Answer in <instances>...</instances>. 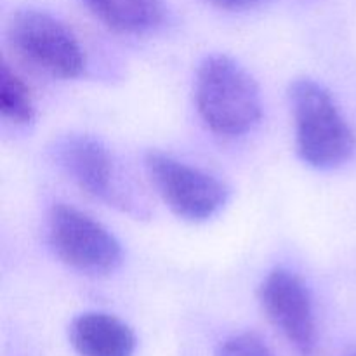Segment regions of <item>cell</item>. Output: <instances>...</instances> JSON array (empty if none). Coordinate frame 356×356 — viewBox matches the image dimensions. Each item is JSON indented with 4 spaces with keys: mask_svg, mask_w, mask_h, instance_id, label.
<instances>
[{
    "mask_svg": "<svg viewBox=\"0 0 356 356\" xmlns=\"http://www.w3.org/2000/svg\"><path fill=\"white\" fill-rule=\"evenodd\" d=\"M7 40L24 63L54 79H79L86 70V52L79 38L63 21L44 10L14 14Z\"/></svg>",
    "mask_w": 356,
    "mask_h": 356,
    "instance_id": "obj_3",
    "label": "cell"
},
{
    "mask_svg": "<svg viewBox=\"0 0 356 356\" xmlns=\"http://www.w3.org/2000/svg\"><path fill=\"white\" fill-rule=\"evenodd\" d=\"M108 28L127 35L155 30L165 17V0H82Z\"/></svg>",
    "mask_w": 356,
    "mask_h": 356,
    "instance_id": "obj_9",
    "label": "cell"
},
{
    "mask_svg": "<svg viewBox=\"0 0 356 356\" xmlns=\"http://www.w3.org/2000/svg\"><path fill=\"white\" fill-rule=\"evenodd\" d=\"M56 160L70 179L90 197L122 205L118 174L110 152L90 136H70L56 146Z\"/></svg>",
    "mask_w": 356,
    "mask_h": 356,
    "instance_id": "obj_7",
    "label": "cell"
},
{
    "mask_svg": "<svg viewBox=\"0 0 356 356\" xmlns=\"http://www.w3.org/2000/svg\"><path fill=\"white\" fill-rule=\"evenodd\" d=\"M0 113L6 120L14 125H26L35 118V103L30 87L9 68L7 63L2 65L0 73Z\"/></svg>",
    "mask_w": 356,
    "mask_h": 356,
    "instance_id": "obj_10",
    "label": "cell"
},
{
    "mask_svg": "<svg viewBox=\"0 0 356 356\" xmlns=\"http://www.w3.org/2000/svg\"><path fill=\"white\" fill-rule=\"evenodd\" d=\"M291 106L299 156L315 169H334L351 159L355 132L329 90L309 79L291 87Z\"/></svg>",
    "mask_w": 356,
    "mask_h": 356,
    "instance_id": "obj_2",
    "label": "cell"
},
{
    "mask_svg": "<svg viewBox=\"0 0 356 356\" xmlns=\"http://www.w3.org/2000/svg\"><path fill=\"white\" fill-rule=\"evenodd\" d=\"M218 356H275L273 351L259 336L250 332L235 334L222 341L218 348Z\"/></svg>",
    "mask_w": 356,
    "mask_h": 356,
    "instance_id": "obj_11",
    "label": "cell"
},
{
    "mask_svg": "<svg viewBox=\"0 0 356 356\" xmlns=\"http://www.w3.org/2000/svg\"><path fill=\"white\" fill-rule=\"evenodd\" d=\"M211 2H214L216 6L222 7V9L243 10V9H250V7L257 6L261 0H211Z\"/></svg>",
    "mask_w": 356,
    "mask_h": 356,
    "instance_id": "obj_12",
    "label": "cell"
},
{
    "mask_svg": "<svg viewBox=\"0 0 356 356\" xmlns=\"http://www.w3.org/2000/svg\"><path fill=\"white\" fill-rule=\"evenodd\" d=\"M353 356H356V355H353Z\"/></svg>",
    "mask_w": 356,
    "mask_h": 356,
    "instance_id": "obj_13",
    "label": "cell"
},
{
    "mask_svg": "<svg viewBox=\"0 0 356 356\" xmlns=\"http://www.w3.org/2000/svg\"><path fill=\"white\" fill-rule=\"evenodd\" d=\"M259 301L270 322L298 350L312 356L316 348V323L312 294L299 275L277 268L259 287Z\"/></svg>",
    "mask_w": 356,
    "mask_h": 356,
    "instance_id": "obj_6",
    "label": "cell"
},
{
    "mask_svg": "<svg viewBox=\"0 0 356 356\" xmlns=\"http://www.w3.org/2000/svg\"><path fill=\"white\" fill-rule=\"evenodd\" d=\"M195 103L204 124L225 138L250 132L263 113L256 80L235 59L221 54L209 56L198 68Z\"/></svg>",
    "mask_w": 356,
    "mask_h": 356,
    "instance_id": "obj_1",
    "label": "cell"
},
{
    "mask_svg": "<svg viewBox=\"0 0 356 356\" xmlns=\"http://www.w3.org/2000/svg\"><path fill=\"white\" fill-rule=\"evenodd\" d=\"M68 336L79 356H132L138 346L134 330L127 323L101 312L73 318Z\"/></svg>",
    "mask_w": 356,
    "mask_h": 356,
    "instance_id": "obj_8",
    "label": "cell"
},
{
    "mask_svg": "<svg viewBox=\"0 0 356 356\" xmlns=\"http://www.w3.org/2000/svg\"><path fill=\"white\" fill-rule=\"evenodd\" d=\"M49 242L63 263L82 273H111L122 261V247L110 229L68 204L52 207Z\"/></svg>",
    "mask_w": 356,
    "mask_h": 356,
    "instance_id": "obj_5",
    "label": "cell"
},
{
    "mask_svg": "<svg viewBox=\"0 0 356 356\" xmlns=\"http://www.w3.org/2000/svg\"><path fill=\"white\" fill-rule=\"evenodd\" d=\"M145 167L156 193L184 221H207L228 202L229 191L222 181L174 156L149 152Z\"/></svg>",
    "mask_w": 356,
    "mask_h": 356,
    "instance_id": "obj_4",
    "label": "cell"
}]
</instances>
